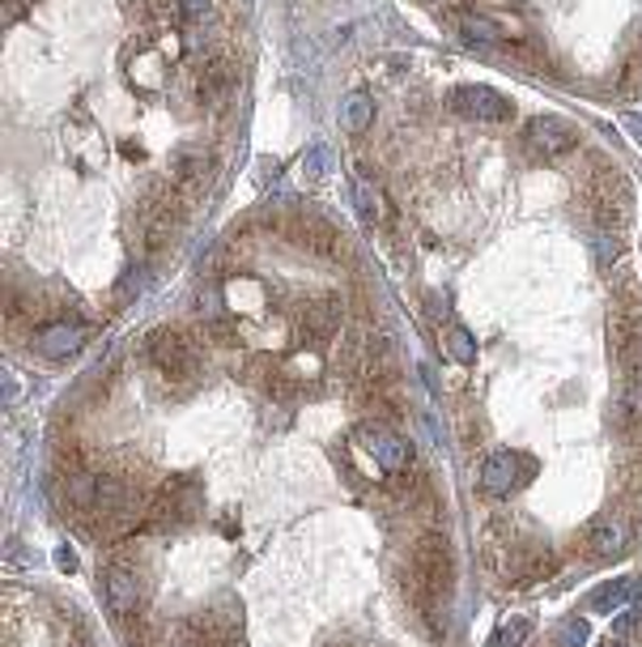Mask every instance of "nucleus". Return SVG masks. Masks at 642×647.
Masks as SVG:
<instances>
[{
  "instance_id": "393cba45",
  "label": "nucleus",
  "mask_w": 642,
  "mask_h": 647,
  "mask_svg": "<svg viewBox=\"0 0 642 647\" xmlns=\"http://www.w3.org/2000/svg\"><path fill=\"white\" fill-rule=\"evenodd\" d=\"M319 171H324V158H319V150H315L311 158H306V175H319Z\"/></svg>"
},
{
  "instance_id": "ddd939ff",
  "label": "nucleus",
  "mask_w": 642,
  "mask_h": 647,
  "mask_svg": "<svg viewBox=\"0 0 642 647\" xmlns=\"http://www.w3.org/2000/svg\"><path fill=\"white\" fill-rule=\"evenodd\" d=\"M171 175H175V188H179V192H184L188 200L204 197V188L213 184V153H204V150H184L179 158H175Z\"/></svg>"
},
{
  "instance_id": "4468645a",
  "label": "nucleus",
  "mask_w": 642,
  "mask_h": 647,
  "mask_svg": "<svg viewBox=\"0 0 642 647\" xmlns=\"http://www.w3.org/2000/svg\"><path fill=\"white\" fill-rule=\"evenodd\" d=\"M86 337H90V333H86L81 320H60V324H48V328L39 333L35 346H39V353L51 358V362H64V358H73L77 349L86 346Z\"/></svg>"
},
{
  "instance_id": "412c9836",
  "label": "nucleus",
  "mask_w": 642,
  "mask_h": 647,
  "mask_svg": "<svg viewBox=\"0 0 642 647\" xmlns=\"http://www.w3.org/2000/svg\"><path fill=\"white\" fill-rule=\"evenodd\" d=\"M634 593H639V588H634V584H626V580H613V584H604V588H600V593H595V609H617V605H630V600H634Z\"/></svg>"
},
{
  "instance_id": "9d476101",
  "label": "nucleus",
  "mask_w": 642,
  "mask_h": 647,
  "mask_svg": "<svg viewBox=\"0 0 642 647\" xmlns=\"http://www.w3.org/2000/svg\"><path fill=\"white\" fill-rule=\"evenodd\" d=\"M298 244L311 248L315 256H324V260H337V264L353 260V248L345 244V235L328 217H302L298 222Z\"/></svg>"
},
{
  "instance_id": "5701e85b",
  "label": "nucleus",
  "mask_w": 642,
  "mask_h": 647,
  "mask_svg": "<svg viewBox=\"0 0 642 647\" xmlns=\"http://www.w3.org/2000/svg\"><path fill=\"white\" fill-rule=\"evenodd\" d=\"M528 639H532V622H528V618H511V622L498 631L494 647H528Z\"/></svg>"
},
{
  "instance_id": "7ed1b4c3",
  "label": "nucleus",
  "mask_w": 642,
  "mask_h": 647,
  "mask_svg": "<svg viewBox=\"0 0 642 647\" xmlns=\"http://www.w3.org/2000/svg\"><path fill=\"white\" fill-rule=\"evenodd\" d=\"M588 209H592V222L600 226V235L621 239V231L634 217V188H630V179L621 171H600L588 184Z\"/></svg>"
},
{
  "instance_id": "f257e3e1",
  "label": "nucleus",
  "mask_w": 642,
  "mask_h": 647,
  "mask_svg": "<svg viewBox=\"0 0 642 647\" xmlns=\"http://www.w3.org/2000/svg\"><path fill=\"white\" fill-rule=\"evenodd\" d=\"M179 226H184V197H179V188L153 184L146 197L137 200V231H141L146 251L171 248V239L179 235Z\"/></svg>"
},
{
  "instance_id": "aec40b11",
  "label": "nucleus",
  "mask_w": 642,
  "mask_h": 647,
  "mask_svg": "<svg viewBox=\"0 0 642 647\" xmlns=\"http://www.w3.org/2000/svg\"><path fill=\"white\" fill-rule=\"evenodd\" d=\"M443 346H446V353H451L455 362H477V341H473V337H468L460 324H451V328H446Z\"/></svg>"
},
{
  "instance_id": "f8f14e48",
  "label": "nucleus",
  "mask_w": 642,
  "mask_h": 647,
  "mask_svg": "<svg viewBox=\"0 0 642 647\" xmlns=\"http://www.w3.org/2000/svg\"><path fill=\"white\" fill-rule=\"evenodd\" d=\"M235 95V64L226 55H213L197 77V99L204 111H217L222 102Z\"/></svg>"
},
{
  "instance_id": "9b49d317",
  "label": "nucleus",
  "mask_w": 642,
  "mask_h": 647,
  "mask_svg": "<svg viewBox=\"0 0 642 647\" xmlns=\"http://www.w3.org/2000/svg\"><path fill=\"white\" fill-rule=\"evenodd\" d=\"M519 486V456L515 451H494L477 469V490L486 498H506Z\"/></svg>"
},
{
  "instance_id": "0eeeda50",
  "label": "nucleus",
  "mask_w": 642,
  "mask_h": 647,
  "mask_svg": "<svg viewBox=\"0 0 642 647\" xmlns=\"http://www.w3.org/2000/svg\"><path fill=\"white\" fill-rule=\"evenodd\" d=\"M524 141L528 150L541 153V158H562V153L579 150V128L562 115H537L528 128H524Z\"/></svg>"
},
{
  "instance_id": "bb28decb",
  "label": "nucleus",
  "mask_w": 642,
  "mask_h": 647,
  "mask_svg": "<svg viewBox=\"0 0 642 647\" xmlns=\"http://www.w3.org/2000/svg\"><path fill=\"white\" fill-rule=\"evenodd\" d=\"M175 647H188V644H184V639H179V644H175Z\"/></svg>"
},
{
  "instance_id": "a211bd4d",
  "label": "nucleus",
  "mask_w": 642,
  "mask_h": 647,
  "mask_svg": "<svg viewBox=\"0 0 642 647\" xmlns=\"http://www.w3.org/2000/svg\"><path fill=\"white\" fill-rule=\"evenodd\" d=\"M621 422L630 435H642V375H630L621 388Z\"/></svg>"
},
{
  "instance_id": "4be33fe9",
  "label": "nucleus",
  "mask_w": 642,
  "mask_h": 647,
  "mask_svg": "<svg viewBox=\"0 0 642 647\" xmlns=\"http://www.w3.org/2000/svg\"><path fill=\"white\" fill-rule=\"evenodd\" d=\"M588 639H592V626H588V618H566L553 644H557V647H588Z\"/></svg>"
},
{
  "instance_id": "a878e982",
  "label": "nucleus",
  "mask_w": 642,
  "mask_h": 647,
  "mask_svg": "<svg viewBox=\"0 0 642 647\" xmlns=\"http://www.w3.org/2000/svg\"><path fill=\"white\" fill-rule=\"evenodd\" d=\"M68 647H95V644H90V635L77 626V631H73V639H68Z\"/></svg>"
},
{
  "instance_id": "2eb2a0df",
  "label": "nucleus",
  "mask_w": 642,
  "mask_h": 647,
  "mask_svg": "<svg viewBox=\"0 0 642 647\" xmlns=\"http://www.w3.org/2000/svg\"><path fill=\"white\" fill-rule=\"evenodd\" d=\"M455 30H460L464 43H477V48H498V43H506L502 22H498V17H486V13H460V17H455Z\"/></svg>"
},
{
  "instance_id": "f3484780",
  "label": "nucleus",
  "mask_w": 642,
  "mask_h": 647,
  "mask_svg": "<svg viewBox=\"0 0 642 647\" xmlns=\"http://www.w3.org/2000/svg\"><path fill=\"white\" fill-rule=\"evenodd\" d=\"M370 120H375V102H370V95L353 90L349 99H341V128H345V133H366Z\"/></svg>"
},
{
  "instance_id": "20e7f679",
  "label": "nucleus",
  "mask_w": 642,
  "mask_h": 647,
  "mask_svg": "<svg viewBox=\"0 0 642 647\" xmlns=\"http://www.w3.org/2000/svg\"><path fill=\"white\" fill-rule=\"evenodd\" d=\"M141 349H146L149 366H153L162 380H171V384H184V380L197 371V346H192V337L179 333V328H153Z\"/></svg>"
},
{
  "instance_id": "6e6552de",
  "label": "nucleus",
  "mask_w": 642,
  "mask_h": 647,
  "mask_svg": "<svg viewBox=\"0 0 642 647\" xmlns=\"http://www.w3.org/2000/svg\"><path fill=\"white\" fill-rule=\"evenodd\" d=\"M345 324V311L337 299H315L298 311V337L302 346H328Z\"/></svg>"
},
{
  "instance_id": "dca6fc26",
  "label": "nucleus",
  "mask_w": 642,
  "mask_h": 647,
  "mask_svg": "<svg viewBox=\"0 0 642 647\" xmlns=\"http://www.w3.org/2000/svg\"><path fill=\"white\" fill-rule=\"evenodd\" d=\"M630 537H634L630 524H626L621 515H613V520H604L600 528H592V546L588 549H592L595 558H617L621 549L630 546Z\"/></svg>"
},
{
  "instance_id": "b1692460",
  "label": "nucleus",
  "mask_w": 642,
  "mask_h": 647,
  "mask_svg": "<svg viewBox=\"0 0 642 647\" xmlns=\"http://www.w3.org/2000/svg\"><path fill=\"white\" fill-rule=\"evenodd\" d=\"M179 9H184V17H204V13H213V0H179Z\"/></svg>"
},
{
  "instance_id": "f03ea898",
  "label": "nucleus",
  "mask_w": 642,
  "mask_h": 647,
  "mask_svg": "<svg viewBox=\"0 0 642 647\" xmlns=\"http://www.w3.org/2000/svg\"><path fill=\"white\" fill-rule=\"evenodd\" d=\"M200 507H204V498H200L197 477H171V482L153 495V502L146 507L141 528H149V533H175V528H188V524H197L200 520Z\"/></svg>"
},
{
  "instance_id": "39448f33",
  "label": "nucleus",
  "mask_w": 642,
  "mask_h": 647,
  "mask_svg": "<svg viewBox=\"0 0 642 647\" xmlns=\"http://www.w3.org/2000/svg\"><path fill=\"white\" fill-rule=\"evenodd\" d=\"M99 597L102 605H106V613L124 626V622L141 618V609H146V584H141V575H137L133 567L111 562L99 575Z\"/></svg>"
},
{
  "instance_id": "6ab92c4d",
  "label": "nucleus",
  "mask_w": 642,
  "mask_h": 647,
  "mask_svg": "<svg viewBox=\"0 0 642 647\" xmlns=\"http://www.w3.org/2000/svg\"><path fill=\"white\" fill-rule=\"evenodd\" d=\"M617 95H621V99H639L642 95V43L626 55V64H621V73H617Z\"/></svg>"
},
{
  "instance_id": "423d86ee",
  "label": "nucleus",
  "mask_w": 642,
  "mask_h": 647,
  "mask_svg": "<svg viewBox=\"0 0 642 647\" xmlns=\"http://www.w3.org/2000/svg\"><path fill=\"white\" fill-rule=\"evenodd\" d=\"M357 444L366 448V456L383 469V473H408L413 469V444L404 435H395L388 426H362Z\"/></svg>"
},
{
  "instance_id": "1a4fd4ad",
  "label": "nucleus",
  "mask_w": 642,
  "mask_h": 647,
  "mask_svg": "<svg viewBox=\"0 0 642 647\" xmlns=\"http://www.w3.org/2000/svg\"><path fill=\"white\" fill-rule=\"evenodd\" d=\"M446 111L460 120H511V102L490 86H460L446 99Z\"/></svg>"
}]
</instances>
